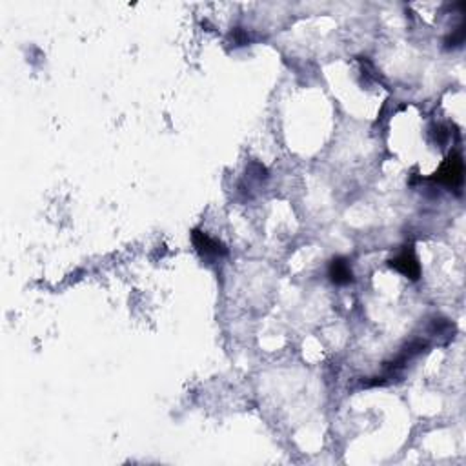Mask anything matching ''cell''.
Masks as SVG:
<instances>
[{
    "instance_id": "obj_1",
    "label": "cell",
    "mask_w": 466,
    "mask_h": 466,
    "mask_svg": "<svg viewBox=\"0 0 466 466\" xmlns=\"http://www.w3.org/2000/svg\"><path fill=\"white\" fill-rule=\"evenodd\" d=\"M462 173H465V166H462L461 155L452 153L441 164L439 172L436 173L434 179L446 188H459L462 184Z\"/></svg>"
},
{
    "instance_id": "obj_2",
    "label": "cell",
    "mask_w": 466,
    "mask_h": 466,
    "mask_svg": "<svg viewBox=\"0 0 466 466\" xmlns=\"http://www.w3.org/2000/svg\"><path fill=\"white\" fill-rule=\"evenodd\" d=\"M390 266L403 273V275H406L408 279H412V281H417L419 275H421V266H419L417 257H415L412 246H406L396 259H391Z\"/></svg>"
},
{
    "instance_id": "obj_3",
    "label": "cell",
    "mask_w": 466,
    "mask_h": 466,
    "mask_svg": "<svg viewBox=\"0 0 466 466\" xmlns=\"http://www.w3.org/2000/svg\"><path fill=\"white\" fill-rule=\"evenodd\" d=\"M191 239H194V244L197 248V251L203 257H225L228 253L226 246L222 242L215 241V239L208 237L206 233L199 232V229H194L191 232Z\"/></svg>"
},
{
    "instance_id": "obj_4",
    "label": "cell",
    "mask_w": 466,
    "mask_h": 466,
    "mask_svg": "<svg viewBox=\"0 0 466 466\" xmlns=\"http://www.w3.org/2000/svg\"><path fill=\"white\" fill-rule=\"evenodd\" d=\"M328 273H330L332 282H335V284H348V282L353 281L352 268H350V264L344 257H337V259L332 260Z\"/></svg>"
},
{
    "instance_id": "obj_5",
    "label": "cell",
    "mask_w": 466,
    "mask_h": 466,
    "mask_svg": "<svg viewBox=\"0 0 466 466\" xmlns=\"http://www.w3.org/2000/svg\"><path fill=\"white\" fill-rule=\"evenodd\" d=\"M462 40H465V26H459L458 31H455V33H453V35L446 40V44L459 46V44H462Z\"/></svg>"
}]
</instances>
